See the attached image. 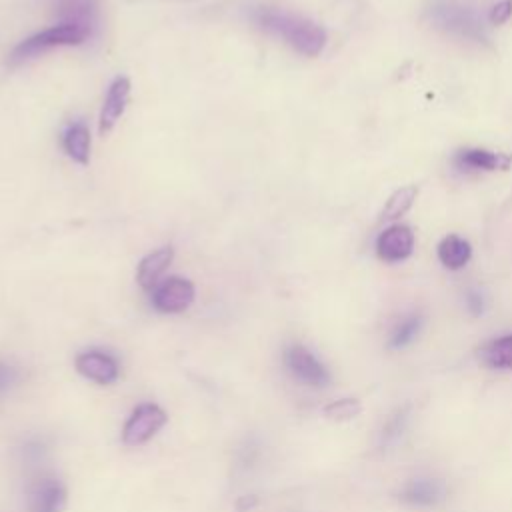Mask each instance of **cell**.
Segmentation results:
<instances>
[{"label":"cell","mask_w":512,"mask_h":512,"mask_svg":"<svg viewBox=\"0 0 512 512\" xmlns=\"http://www.w3.org/2000/svg\"><path fill=\"white\" fill-rule=\"evenodd\" d=\"M254 20L260 28L282 36L296 52L304 56H318L326 44V32L320 24L302 18L298 14L262 6L254 12Z\"/></svg>","instance_id":"obj_1"},{"label":"cell","mask_w":512,"mask_h":512,"mask_svg":"<svg viewBox=\"0 0 512 512\" xmlns=\"http://www.w3.org/2000/svg\"><path fill=\"white\" fill-rule=\"evenodd\" d=\"M90 36V32L82 26L76 24H66L60 22L56 26H50L38 34H32L30 38L22 40L8 56V64L10 66H18L24 64L32 58H36L38 54L50 50V48H58V46H76L82 44L86 38Z\"/></svg>","instance_id":"obj_2"},{"label":"cell","mask_w":512,"mask_h":512,"mask_svg":"<svg viewBox=\"0 0 512 512\" xmlns=\"http://www.w3.org/2000/svg\"><path fill=\"white\" fill-rule=\"evenodd\" d=\"M166 420H168V416L160 406L140 404L138 408H134V412L130 414V418L124 424V430H122L124 444L140 446V444L148 442L166 424Z\"/></svg>","instance_id":"obj_3"},{"label":"cell","mask_w":512,"mask_h":512,"mask_svg":"<svg viewBox=\"0 0 512 512\" xmlns=\"http://www.w3.org/2000/svg\"><path fill=\"white\" fill-rule=\"evenodd\" d=\"M284 364H286L288 372L302 384L322 388L330 382V374L324 368V364L308 348H304L300 344L286 348Z\"/></svg>","instance_id":"obj_4"},{"label":"cell","mask_w":512,"mask_h":512,"mask_svg":"<svg viewBox=\"0 0 512 512\" xmlns=\"http://www.w3.org/2000/svg\"><path fill=\"white\" fill-rule=\"evenodd\" d=\"M432 20L436 26L468 36V38H482V22L476 18V14L460 4L454 2H442L432 8Z\"/></svg>","instance_id":"obj_5"},{"label":"cell","mask_w":512,"mask_h":512,"mask_svg":"<svg viewBox=\"0 0 512 512\" xmlns=\"http://www.w3.org/2000/svg\"><path fill=\"white\" fill-rule=\"evenodd\" d=\"M194 300V286L186 278H166L152 290V306L164 314L186 310Z\"/></svg>","instance_id":"obj_6"},{"label":"cell","mask_w":512,"mask_h":512,"mask_svg":"<svg viewBox=\"0 0 512 512\" xmlns=\"http://www.w3.org/2000/svg\"><path fill=\"white\" fill-rule=\"evenodd\" d=\"M76 370L96 384H112L120 376L118 360L104 350L80 352L76 356Z\"/></svg>","instance_id":"obj_7"},{"label":"cell","mask_w":512,"mask_h":512,"mask_svg":"<svg viewBox=\"0 0 512 512\" xmlns=\"http://www.w3.org/2000/svg\"><path fill=\"white\" fill-rule=\"evenodd\" d=\"M414 236L404 224H394L386 228L376 240V252L386 262H400L412 254Z\"/></svg>","instance_id":"obj_8"},{"label":"cell","mask_w":512,"mask_h":512,"mask_svg":"<svg viewBox=\"0 0 512 512\" xmlns=\"http://www.w3.org/2000/svg\"><path fill=\"white\" fill-rule=\"evenodd\" d=\"M66 488L58 478L44 476L30 488V512H64Z\"/></svg>","instance_id":"obj_9"},{"label":"cell","mask_w":512,"mask_h":512,"mask_svg":"<svg viewBox=\"0 0 512 512\" xmlns=\"http://www.w3.org/2000/svg\"><path fill=\"white\" fill-rule=\"evenodd\" d=\"M128 96H130V80L124 76H118L110 84L108 94L102 104V110H100V126H98L100 132H108L118 122V118L126 110Z\"/></svg>","instance_id":"obj_10"},{"label":"cell","mask_w":512,"mask_h":512,"mask_svg":"<svg viewBox=\"0 0 512 512\" xmlns=\"http://www.w3.org/2000/svg\"><path fill=\"white\" fill-rule=\"evenodd\" d=\"M172 258H174V250L170 246H164L146 254L138 264V272H136L138 284L144 290H154L160 284V278L170 266Z\"/></svg>","instance_id":"obj_11"},{"label":"cell","mask_w":512,"mask_h":512,"mask_svg":"<svg viewBox=\"0 0 512 512\" xmlns=\"http://www.w3.org/2000/svg\"><path fill=\"white\" fill-rule=\"evenodd\" d=\"M454 166L464 172H478V170H496V168H508L510 166V156L480 150V148H468L460 150L454 156Z\"/></svg>","instance_id":"obj_12"},{"label":"cell","mask_w":512,"mask_h":512,"mask_svg":"<svg viewBox=\"0 0 512 512\" xmlns=\"http://www.w3.org/2000/svg\"><path fill=\"white\" fill-rule=\"evenodd\" d=\"M442 494H444V488L438 480L414 478L402 488L400 498L414 506H434L436 502L442 500Z\"/></svg>","instance_id":"obj_13"},{"label":"cell","mask_w":512,"mask_h":512,"mask_svg":"<svg viewBox=\"0 0 512 512\" xmlns=\"http://www.w3.org/2000/svg\"><path fill=\"white\" fill-rule=\"evenodd\" d=\"M62 146L66 150V154L78 162V164H86L90 158V132L82 122H74L64 130L62 136Z\"/></svg>","instance_id":"obj_14"},{"label":"cell","mask_w":512,"mask_h":512,"mask_svg":"<svg viewBox=\"0 0 512 512\" xmlns=\"http://www.w3.org/2000/svg\"><path fill=\"white\" fill-rule=\"evenodd\" d=\"M470 256H472L470 244H468L464 238L456 236V234L446 236V238L438 244V260H440L446 268H450V270H458V268L466 266L468 260H470Z\"/></svg>","instance_id":"obj_15"},{"label":"cell","mask_w":512,"mask_h":512,"mask_svg":"<svg viewBox=\"0 0 512 512\" xmlns=\"http://www.w3.org/2000/svg\"><path fill=\"white\" fill-rule=\"evenodd\" d=\"M60 12H62V22L82 26L92 34V28L96 22V8L92 6L90 0H62Z\"/></svg>","instance_id":"obj_16"},{"label":"cell","mask_w":512,"mask_h":512,"mask_svg":"<svg viewBox=\"0 0 512 512\" xmlns=\"http://www.w3.org/2000/svg\"><path fill=\"white\" fill-rule=\"evenodd\" d=\"M482 362L496 370H512V334L488 342L482 348Z\"/></svg>","instance_id":"obj_17"},{"label":"cell","mask_w":512,"mask_h":512,"mask_svg":"<svg viewBox=\"0 0 512 512\" xmlns=\"http://www.w3.org/2000/svg\"><path fill=\"white\" fill-rule=\"evenodd\" d=\"M416 194H418V188L414 184H408V186H402V188L394 190L390 194V198L386 200L382 212H380V220H396L402 214H406L410 210V206L414 204Z\"/></svg>","instance_id":"obj_18"},{"label":"cell","mask_w":512,"mask_h":512,"mask_svg":"<svg viewBox=\"0 0 512 512\" xmlns=\"http://www.w3.org/2000/svg\"><path fill=\"white\" fill-rule=\"evenodd\" d=\"M420 326H422V318L420 316H408L404 318L392 332V338H390V346L392 348H402L406 344H410L416 334L420 332Z\"/></svg>","instance_id":"obj_19"},{"label":"cell","mask_w":512,"mask_h":512,"mask_svg":"<svg viewBox=\"0 0 512 512\" xmlns=\"http://www.w3.org/2000/svg\"><path fill=\"white\" fill-rule=\"evenodd\" d=\"M324 412H326L328 418L348 420V418H354L360 412V404L354 398H342V400H336L330 406H326Z\"/></svg>","instance_id":"obj_20"},{"label":"cell","mask_w":512,"mask_h":512,"mask_svg":"<svg viewBox=\"0 0 512 512\" xmlns=\"http://www.w3.org/2000/svg\"><path fill=\"white\" fill-rule=\"evenodd\" d=\"M510 16H512V0H502V2H498V4L492 6V10H490V14H488V20H490L492 24L500 26V24L508 22Z\"/></svg>","instance_id":"obj_21"},{"label":"cell","mask_w":512,"mask_h":512,"mask_svg":"<svg viewBox=\"0 0 512 512\" xmlns=\"http://www.w3.org/2000/svg\"><path fill=\"white\" fill-rule=\"evenodd\" d=\"M16 380H18L16 370H14L12 366L0 362V396H2L4 392H8V390L16 384Z\"/></svg>","instance_id":"obj_22"},{"label":"cell","mask_w":512,"mask_h":512,"mask_svg":"<svg viewBox=\"0 0 512 512\" xmlns=\"http://www.w3.org/2000/svg\"><path fill=\"white\" fill-rule=\"evenodd\" d=\"M466 302H468V308H470L472 314H480L482 312V296L478 292H468Z\"/></svg>","instance_id":"obj_23"}]
</instances>
